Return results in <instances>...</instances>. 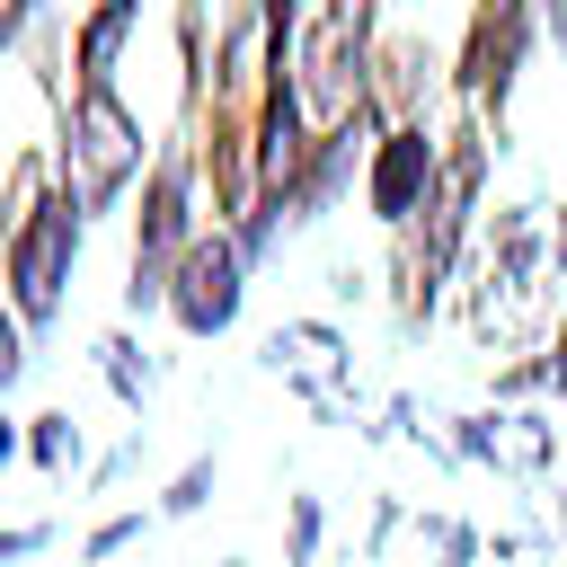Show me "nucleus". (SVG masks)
Returning <instances> with one entry per match:
<instances>
[{"instance_id": "1", "label": "nucleus", "mask_w": 567, "mask_h": 567, "mask_svg": "<svg viewBox=\"0 0 567 567\" xmlns=\"http://www.w3.org/2000/svg\"><path fill=\"white\" fill-rule=\"evenodd\" d=\"M142 168V115L115 97V80H89L71 89V115H62V195L89 213H106Z\"/></svg>"}, {"instance_id": "2", "label": "nucleus", "mask_w": 567, "mask_h": 567, "mask_svg": "<svg viewBox=\"0 0 567 567\" xmlns=\"http://www.w3.org/2000/svg\"><path fill=\"white\" fill-rule=\"evenodd\" d=\"M80 204L62 195V186H44L9 230H0V248H9V310L27 319V328H53L62 319V284H71V266H80Z\"/></svg>"}, {"instance_id": "3", "label": "nucleus", "mask_w": 567, "mask_h": 567, "mask_svg": "<svg viewBox=\"0 0 567 567\" xmlns=\"http://www.w3.org/2000/svg\"><path fill=\"white\" fill-rule=\"evenodd\" d=\"M186 204H195V168H186V151H159V168H151V186H142V221H133L124 310H168V284H177L186 248L204 239Z\"/></svg>"}, {"instance_id": "4", "label": "nucleus", "mask_w": 567, "mask_h": 567, "mask_svg": "<svg viewBox=\"0 0 567 567\" xmlns=\"http://www.w3.org/2000/svg\"><path fill=\"white\" fill-rule=\"evenodd\" d=\"M257 363L266 372H284L301 399H310V416H328V425H363L354 416V346L328 328V319H284V328H266V346H257Z\"/></svg>"}, {"instance_id": "5", "label": "nucleus", "mask_w": 567, "mask_h": 567, "mask_svg": "<svg viewBox=\"0 0 567 567\" xmlns=\"http://www.w3.org/2000/svg\"><path fill=\"white\" fill-rule=\"evenodd\" d=\"M532 35H540V0H478V9H470V44H461V71H452L461 97H478V106L505 115Z\"/></svg>"}, {"instance_id": "6", "label": "nucleus", "mask_w": 567, "mask_h": 567, "mask_svg": "<svg viewBox=\"0 0 567 567\" xmlns=\"http://www.w3.org/2000/svg\"><path fill=\"white\" fill-rule=\"evenodd\" d=\"M434 186H443V142H434L416 115L390 124V133L372 142V168H363V204H372V221L416 230V213L434 204Z\"/></svg>"}, {"instance_id": "7", "label": "nucleus", "mask_w": 567, "mask_h": 567, "mask_svg": "<svg viewBox=\"0 0 567 567\" xmlns=\"http://www.w3.org/2000/svg\"><path fill=\"white\" fill-rule=\"evenodd\" d=\"M239 301H248V257H239L230 230H204V239L186 248L177 284H168V319H177L186 337H221V328L239 319Z\"/></svg>"}, {"instance_id": "8", "label": "nucleus", "mask_w": 567, "mask_h": 567, "mask_svg": "<svg viewBox=\"0 0 567 567\" xmlns=\"http://www.w3.org/2000/svg\"><path fill=\"white\" fill-rule=\"evenodd\" d=\"M443 425H452V452L461 461H487V470H514V478L558 461V434L532 408H514V416H443Z\"/></svg>"}, {"instance_id": "9", "label": "nucleus", "mask_w": 567, "mask_h": 567, "mask_svg": "<svg viewBox=\"0 0 567 567\" xmlns=\"http://www.w3.org/2000/svg\"><path fill=\"white\" fill-rule=\"evenodd\" d=\"M133 27H142V0H97V9H89L80 44H71V62H80V89H89V80H115V53L133 44Z\"/></svg>"}, {"instance_id": "10", "label": "nucleus", "mask_w": 567, "mask_h": 567, "mask_svg": "<svg viewBox=\"0 0 567 567\" xmlns=\"http://www.w3.org/2000/svg\"><path fill=\"white\" fill-rule=\"evenodd\" d=\"M97 372H106V390H115L124 408H142V399L159 390V363H151V354H142L124 328H106V337H97Z\"/></svg>"}, {"instance_id": "11", "label": "nucleus", "mask_w": 567, "mask_h": 567, "mask_svg": "<svg viewBox=\"0 0 567 567\" xmlns=\"http://www.w3.org/2000/svg\"><path fill=\"white\" fill-rule=\"evenodd\" d=\"M80 452H89L80 416H71V408H44V416H35V434H27V461H35L44 478H71V470H80Z\"/></svg>"}, {"instance_id": "12", "label": "nucleus", "mask_w": 567, "mask_h": 567, "mask_svg": "<svg viewBox=\"0 0 567 567\" xmlns=\"http://www.w3.org/2000/svg\"><path fill=\"white\" fill-rule=\"evenodd\" d=\"M213 478H221V461H213V452H195V461H186V470L168 478V496H159L151 514H159V523H186V514H204V496H213Z\"/></svg>"}, {"instance_id": "13", "label": "nucleus", "mask_w": 567, "mask_h": 567, "mask_svg": "<svg viewBox=\"0 0 567 567\" xmlns=\"http://www.w3.org/2000/svg\"><path fill=\"white\" fill-rule=\"evenodd\" d=\"M425 540H434V567H470V558L487 549V532H470V523H452V514H425Z\"/></svg>"}, {"instance_id": "14", "label": "nucleus", "mask_w": 567, "mask_h": 567, "mask_svg": "<svg viewBox=\"0 0 567 567\" xmlns=\"http://www.w3.org/2000/svg\"><path fill=\"white\" fill-rule=\"evenodd\" d=\"M319 549V496H292V523H284V567H310Z\"/></svg>"}, {"instance_id": "15", "label": "nucleus", "mask_w": 567, "mask_h": 567, "mask_svg": "<svg viewBox=\"0 0 567 567\" xmlns=\"http://www.w3.org/2000/svg\"><path fill=\"white\" fill-rule=\"evenodd\" d=\"M151 523H159V514H142V505H133V514H106V523L89 532V558H115V549H124V540H142Z\"/></svg>"}, {"instance_id": "16", "label": "nucleus", "mask_w": 567, "mask_h": 567, "mask_svg": "<svg viewBox=\"0 0 567 567\" xmlns=\"http://www.w3.org/2000/svg\"><path fill=\"white\" fill-rule=\"evenodd\" d=\"M53 540H62V523H9V532H0V567L35 558V549H53Z\"/></svg>"}, {"instance_id": "17", "label": "nucleus", "mask_w": 567, "mask_h": 567, "mask_svg": "<svg viewBox=\"0 0 567 567\" xmlns=\"http://www.w3.org/2000/svg\"><path fill=\"white\" fill-rule=\"evenodd\" d=\"M133 461H142V425H133V434H124V443H115V452H106V461L89 470V487H115V478H124Z\"/></svg>"}, {"instance_id": "18", "label": "nucleus", "mask_w": 567, "mask_h": 567, "mask_svg": "<svg viewBox=\"0 0 567 567\" xmlns=\"http://www.w3.org/2000/svg\"><path fill=\"white\" fill-rule=\"evenodd\" d=\"M27 372V346H18V319L0 310V399H9V381Z\"/></svg>"}, {"instance_id": "19", "label": "nucleus", "mask_w": 567, "mask_h": 567, "mask_svg": "<svg viewBox=\"0 0 567 567\" xmlns=\"http://www.w3.org/2000/svg\"><path fill=\"white\" fill-rule=\"evenodd\" d=\"M549 381L567 390V319H558V346H549Z\"/></svg>"}, {"instance_id": "20", "label": "nucleus", "mask_w": 567, "mask_h": 567, "mask_svg": "<svg viewBox=\"0 0 567 567\" xmlns=\"http://www.w3.org/2000/svg\"><path fill=\"white\" fill-rule=\"evenodd\" d=\"M9 461H18V434H9V416H0V470H9Z\"/></svg>"}, {"instance_id": "21", "label": "nucleus", "mask_w": 567, "mask_h": 567, "mask_svg": "<svg viewBox=\"0 0 567 567\" xmlns=\"http://www.w3.org/2000/svg\"><path fill=\"white\" fill-rule=\"evenodd\" d=\"M558 540H567V478H558Z\"/></svg>"}, {"instance_id": "22", "label": "nucleus", "mask_w": 567, "mask_h": 567, "mask_svg": "<svg viewBox=\"0 0 567 567\" xmlns=\"http://www.w3.org/2000/svg\"><path fill=\"white\" fill-rule=\"evenodd\" d=\"M221 567H239V558H221Z\"/></svg>"}]
</instances>
